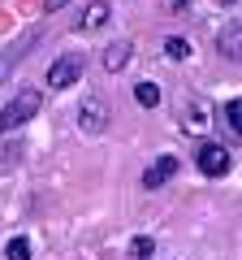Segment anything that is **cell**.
<instances>
[{
	"mask_svg": "<svg viewBox=\"0 0 242 260\" xmlns=\"http://www.w3.org/2000/svg\"><path fill=\"white\" fill-rule=\"evenodd\" d=\"M5 256H9V260H30V239H26V234H13L9 247H5Z\"/></svg>",
	"mask_w": 242,
	"mask_h": 260,
	"instance_id": "cell-14",
	"label": "cell"
},
{
	"mask_svg": "<svg viewBox=\"0 0 242 260\" xmlns=\"http://www.w3.org/2000/svg\"><path fill=\"white\" fill-rule=\"evenodd\" d=\"M134 104H139V109H156L160 104V87L156 83H134Z\"/></svg>",
	"mask_w": 242,
	"mask_h": 260,
	"instance_id": "cell-11",
	"label": "cell"
},
{
	"mask_svg": "<svg viewBox=\"0 0 242 260\" xmlns=\"http://www.w3.org/2000/svg\"><path fill=\"white\" fill-rule=\"evenodd\" d=\"M208 117H212V109H208L204 100H195V104H186V126H182V130H190V135H199V130L208 126Z\"/></svg>",
	"mask_w": 242,
	"mask_h": 260,
	"instance_id": "cell-10",
	"label": "cell"
},
{
	"mask_svg": "<svg viewBox=\"0 0 242 260\" xmlns=\"http://www.w3.org/2000/svg\"><path fill=\"white\" fill-rule=\"evenodd\" d=\"M216 52L225 61H242V22H225L216 30Z\"/></svg>",
	"mask_w": 242,
	"mask_h": 260,
	"instance_id": "cell-7",
	"label": "cell"
},
{
	"mask_svg": "<svg viewBox=\"0 0 242 260\" xmlns=\"http://www.w3.org/2000/svg\"><path fill=\"white\" fill-rule=\"evenodd\" d=\"M130 52H134V44H130V39H117V44H108V48H104L100 65L108 70V74H117V70H126V65H130Z\"/></svg>",
	"mask_w": 242,
	"mask_h": 260,
	"instance_id": "cell-8",
	"label": "cell"
},
{
	"mask_svg": "<svg viewBox=\"0 0 242 260\" xmlns=\"http://www.w3.org/2000/svg\"><path fill=\"white\" fill-rule=\"evenodd\" d=\"M221 5H233V0H221Z\"/></svg>",
	"mask_w": 242,
	"mask_h": 260,
	"instance_id": "cell-17",
	"label": "cell"
},
{
	"mask_svg": "<svg viewBox=\"0 0 242 260\" xmlns=\"http://www.w3.org/2000/svg\"><path fill=\"white\" fill-rule=\"evenodd\" d=\"M108 18H112V5H108V0H91V5L83 9V18H78V30L91 35V30H100Z\"/></svg>",
	"mask_w": 242,
	"mask_h": 260,
	"instance_id": "cell-9",
	"label": "cell"
},
{
	"mask_svg": "<svg viewBox=\"0 0 242 260\" xmlns=\"http://www.w3.org/2000/svg\"><path fill=\"white\" fill-rule=\"evenodd\" d=\"M108 100H104L100 91H87L83 100H78V126H83V135H104L108 130Z\"/></svg>",
	"mask_w": 242,
	"mask_h": 260,
	"instance_id": "cell-3",
	"label": "cell"
},
{
	"mask_svg": "<svg viewBox=\"0 0 242 260\" xmlns=\"http://www.w3.org/2000/svg\"><path fill=\"white\" fill-rule=\"evenodd\" d=\"M165 56H169V61H186V56H190V39L169 35V39H165Z\"/></svg>",
	"mask_w": 242,
	"mask_h": 260,
	"instance_id": "cell-12",
	"label": "cell"
},
{
	"mask_svg": "<svg viewBox=\"0 0 242 260\" xmlns=\"http://www.w3.org/2000/svg\"><path fill=\"white\" fill-rule=\"evenodd\" d=\"M39 39H44V26H26L18 39H13V48H5V56H0V83H5V78H9L13 70H18V65H22V56H26L30 48L39 44Z\"/></svg>",
	"mask_w": 242,
	"mask_h": 260,
	"instance_id": "cell-4",
	"label": "cell"
},
{
	"mask_svg": "<svg viewBox=\"0 0 242 260\" xmlns=\"http://www.w3.org/2000/svg\"><path fill=\"white\" fill-rule=\"evenodd\" d=\"M44 109V91H35V87H26V91H18L5 109H0V135H9V130L26 126L35 113Z\"/></svg>",
	"mask_w": 242,
	"mask_h": 260,
	"instance_id": "cell-1",
	"label": "cell"
},
{
	"mask_svg": "<svg viewBox=\"0 0 242 260\" xmlns=\"http://www.w3.org/2000/svg\"><path fill=\"white\" fill-rule=\"evenodd\" d=\"M225 121H229V135H233V139H242V100L225 104Z\"/></svg>",
	"mask_w": 242,
	"mask_h": 260,
	"instance_id": "cell-13",
	"label": "cell"
},
{
	"mask_svg": "<svg viewBox=\"0 0 242 260\" xmlns=\"http://www.w3.org/2000/svg\"><path fill=\"white\" fill-rule=\"evenodd\" d=\"M195 165H199V174L204 178H225L233 169V156H229V148L225 143H216V139H199V148H195Z\"/></svg>",
	"mask_w": 242,
	"mask_h": 260,
	"instance_id": "cell-2",
	"label": "cell"
},
{
	"mask_svg": "<svg viewBox=\"0 0 242 260\" xmlns=\"http://www.w3.org/2000/svg\"><path fill=\"white\" fill-rule=\"evenodd\" d=\"M78 78H83V56H56L52 61V70H48V87L52 91H65V87H74Z\"/></svg>",
	"mask_w": 242,
	"mask_h": 260,
	"instance_id": "cell-5",
	"label": "cell"
},
{
	"mask_svg": "<svg viewBox=\"0 0 242 260\" xmlns=\"http://www.w3.org/2000/svg\"><path fill=\"white\" fill-rule=\"evenodd\" d=\"M173 174H177V156H169V152H165V156H156L147 169H143V191H160Z\"/></svg>",
	"mask_w": 242,
	"mask_h": 260,
	"instance_id": "cell-6",
	"label": "cell"
},
{
	"mask_svg": "<svg viewBox=\"0 0 242 260\" xmlns=\"http://www.w3.org/2000/svg\"><path fill=\"white\" fill-rule=\"evenodd\" d=\"M61 5H65V0H44V9H48V13H56Z\"/></svg>",
	"mask_w": 242,
	"mask_h": 260,
	"instance_id": "cell-16",
	"label": "cell"
},
{
	"mask_svg": "<svg viewBox=\"0 0 242 260\" xmlns=\"http://www.w3.org/2000/svg\"><path fill=\"white\" fill-rule=\"evenodd\" d=\"M151 251H156V239H147V234H139V239L130 243V256L134 260H151Z\"/></svg>",
	"mask_w": 242,
	"mask_h": 260,
	"instance_id": "cell-15",
	"label": "cell"
}]
</instances>
